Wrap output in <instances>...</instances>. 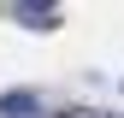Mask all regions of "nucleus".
<instances>
[{
  "label": "nucleus",
  "instance_id": "nucleus-1",
  "mask_svg": "<svg viewBox=\"0 0 124 118\" xmlns=\"http://www.w3.org/2000/svg\"><path fill=\"white\" fill-rule=\"evenodd\" d=\"M0 118H41V100L24 95V88H12V95H0Z\"/></svg>",
  "mask_w": 124,
  "mask_h": 118
},
{
  "label": "nucleus",
  "instance_id": "nucleus-2",
  "mask_svg": "<svg viewBox=\"0 0 124 118\" xmlns=\"http://www.w3.org/2000/svg\"><path fill=\"white\" fill-rule=\"evenodd\" d=\"M47 6H53V0H24V6H18V24H36V30H53L59 18H53Z\"/></svg>",
  "mask_w": 124,
  "mask_h": 118
},
{
  "label": "nucleus",
  "instance_id": "nucleus-3",
  "mask_svg": "<svg viewBox=\"0 0 124 118\" xmlns=\"http://www.w3.org/2000/svg\"><path fill=\"white\" fill-rule=\"evenodd\" d=\"M59 118H101V112H89V106H71V112H59Z\"/></svg>",
  "mask_w": 124,
  "mask_h": 118
}]
</instances>
